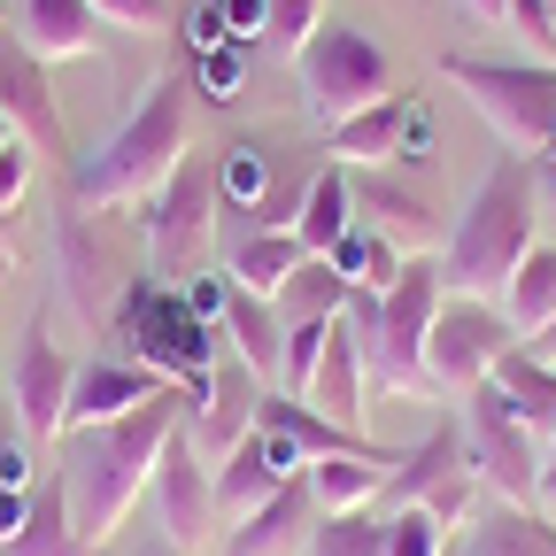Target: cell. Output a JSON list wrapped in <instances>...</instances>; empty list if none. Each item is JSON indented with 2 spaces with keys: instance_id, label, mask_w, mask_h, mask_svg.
Wrapping results in <instances>:
<instances>
[{
  "instance_id": "obj_1",
  "label": "cell",
  "mask_w": 556,
  "mask_h": 556,
  "mask_svg": "<svg viewBox=\"0 0 556 556\" xmlns=\"http://www.w3.org/2000/svg\"><path fill=\"white\" fill-rule=\"evenodd\" d=\"M178 409L186 394L178 387H155L139 409L109 417V426H86V433H70L54 471H62V495H70V526H78V541L109 548V533L131 518V503L148 495V479H155V456L178 426Z\"/></svg>"
},
{
  "instance_id": "obj_2",
  "label": "cell",
  "mask_w": 556,
  "mask_h": 556,
  "mask_svg": "<svg viewBox=\"0 0 556 556\" xmlns=\"http://www.w3.org/2000/svg\"><path fill=\"white\" fill-rule=\"evenodd\" d=\"M533 225H541V193H533V155H495L486 178L471 186L464 217L448 225L441 240V287L448 294H479V302H503L510 270L526 263L533 248Z\"/></svg>"
},
{
  "instance_id": "obj_3",
  "label": "cell",
  "mask_w": 556,
  "mask_h": 556,
  "mask_svg": "<svg viewBox=\"0 0 556 556\" xmlns=\"http://www.w3.org/2000/svg\"><path fill=\"white\" fill-rule=\"evenodd\" d=\"M186 155H193V78H155L148 101H139V109L101 139V148L70 170V201H78V208L148 201Z\"/></svg>"
},
{
  "instance_id": "obj_4",
  "label": "cell",
  "mask_w": 556,
  "mask_h": 556,
  "mask_svg": "<svg viewBox=\"0 0 556 556\" xmlns=\"http://www.w3.org/2000/svg\"><path fill=\"white\" fill-rule=\"evenodd\" d=\"M441 78L503 131V148L541 155L556 139V62H495V54H441Z\"/></svg>"
},
{
  "instance_id": "obj_5",
  "label": "cell",
  "mask_w": 556,
  "mask_h": 556,
  "mask_svg": "<svg viewBox=\"0 0 556 556\" xmlns=\"http://www.w3.org/2000/svg\"><path fill=\"white\" fill-rule=\"evenodd\" d=\"M116 340L131 348V364H148L163 387H201L217 371V340L225 325H201L178 294H163L155 278H131L124 287V309H116Z\"/></svg>"
},
{
  "instance_id": "obj_6",
  "label": "cell",
  "mask_w": 556,
  "mask_h": 556,
  "mask_svg": "<svg viewBox=\"0 0 556 556\" xmlns=\"http://www.w3.org/2000/svg\"><path fill=\"white\" fill-rule=\"evenodd\" d=\"M294 78H302L309 116L332 131L340 116H356V109H371V101L394 93V54L371 31H356V24H317L309 47L294 54Z\"/></svg>"
},
{
  "instance_id": "obj_7",
  "label": "cell",
  "mask_w": 556,
  "mask_h": 556,
  "mask_svg": "<svg viewBox=\"0 0 556 556\" xmlns=\"http://www.w3.org/2000/svg\"><path fill=\"white\" fill-rule=\"evenodd\" d=\"M503 348H518V332H510L503 302L441 294V309H433V325H426V387H441V394H456V402H464L486 371H495Z\"/></svg>"
},
{
  "instance_id": "obj_8",
  "label": "cell",
  "mask_w": 556,
  "mask_h": 556,
  "mask_svg": "<svg viewBox=\"0 0 556 556\" xmlns=\"http://www.w3.org/2000/svg\"><path fill=\"white\" fill-rule=\"evenodd\" d=\"M464 456H471V471L495 486L510 510H533L541 441L510 417V402H503V387H495V379H479V387L464 394Z\"/></svg>"
},
{
  "instance_id": "obj_9",
  "label": "cell",
  "mask_w": 556,
  "mask_h": 556,
  "mask_svg": "<svg viewBox=\"0 0 556 556\" xmlns=\"http://www.w3.org/2000/svg\"><path fill=\"white\" fill-rule=\"evenodd\" d=\"M155 541H170L178 556H201L208 541H217V479H208V464L193 456V441L170 426L163 456H155Z\"/></svg>"
},
{
  "instance_id": "obj_10",
  "label": "cell",
  "mask_w": 556,
  "mask_h": 556,
  "mask_svg": "<svg viewBox=\"0 0 556 556\" xmlns=\"http://www.w3.org/2000/svg\"><path fill=\"white\" fill-rule=\"evenodd\" d=\"M139 225H148L163 270H186L193 248L208 240V225H217V170H208L201 155H186L148 201H139Z\"/></svg>"
},
{
  "instance_id": "obj_11",
  "label": "cell",
  "mask_w": 556,
  "mask_h": 556,
  "mask_svg": "<svg viewBox=\"0 0 556 556\" xmlns=\"http://www.w3.org/2000/svg\"><path fill=\"white\" fill-rule=\"evenodd\" d=\"M255 402H263V387H255V371L232 356V364H217L201 387H186V409H178V433L193 441V456L201 464H225L248 433H255Z\"/></svg>"
},
{
  "instance_id": "obj_12",
  "label": "cell",
  "mask_w": 556,
  "mask_h": 556,
  "mask_svg": "<svg viewBox=\"0 0 556 556\" xmlns=\"http://www.w3.org/2000/svg\"><path fill=\"white\" fill-rule=\"evenodd\" d=\"M0 116H9V131L24 139L31 155H70V124H62V109H54L47 62H39L16 31H0Z\"/></svg>"
},
{
  "instance_id": "obj_13",
  "label": "cell",
  "mask_w": 556,
  "mask_h": 556,
  "mask_svg": "<svg viewBox=\"0 0 556 556\" xmlns=\"http://www.w3.org/2000/svg\"><path fill=\"white\" fill-rule=\"evenodd\" d=\"M70 379H78V364H70L62 348L47 340V325L31 317V325H24V348H16V371H9V394H16V417H24L31 441H54V433H62Z\"/></svg>"
},
{
  "instance_id": "obj_14",
  "label": "cell",
  "mask_w": 556,
  "mask_h": 556,
  "mask_svg": "<svg viewBox=\"0 0 556 556\" xmlns=\"http://www.w3.org/2000/svg\"><path fill=\"white\" fill-rule=\"evenodd\" d=\"M309 533H317V495H309V479L294 471L278 495H263L255 510L232 518L217 556H309Z\"/></svg>"
},
{
  "instance_id": "obj_15",
  "label": "cell",
  "mask_w": 556,
  "mask_h": 556,
  "mask_svg": "<svg viewBox=\"0 0 556 556\" xmlns=\"http://www.w3.org/2000/svg\"><path fill=\"white\" fill-rule=\"evenodd\" d=\"M302 464H309V456H302L294 441H278V433H263V426H255V433L217 464V510H225V518L255 510V503H263V495H278V486H287Z\"/></svg>"
},
{
  "instance_id": "obj_16",
  "label": "cell",
  "mask_w": 556,
  "mask_h": 556,
  "mask_svg": "<svg viewBox=\"0 0 556 556\" xmlns=\"http://www.w3.org/2000/svg\"><path fill=\"white\" fill-rule=\"evenodd\" d=\"M163 379L148 364L131 356H101V364H78V379H70V409H62V433H86V426H109V417L139 409Z\"/></svg>"
},
{
  "instance_id": "obj_17",
  "label": "cell",
  "mask_w": 556,
  "mask_h": 556,
  "mask_svg": "<svg viewBox=\"0 0 556 556\" xmlns=\"http://www.w3.org/2000/svg\"><path fill=\"white\" fill-rule=\"evenodd\" d=\"M409 116H417V101H409V93H387V101H371V109H356V116H340L325 155H340L348 170H379V163H394V155H402Z\"/></svg>"
},
{
  "instance_id": "obj_18",
  "label": "cell",
  "mask_w": 556,
  "mask_h": 556,
  "mask_svg": "<svg viewBox=\"0 0 556 556\" xmlns=\"http://www.w3.org/2000/svg\"><path fill=\"white\" fill-rule=\"evenodd\" d=\"M364 394H371V379H364V348H356V332H348V317H332V332H325V356H317V379H309V409H325V417H340V426H364Z\"/></svg>"
},
{
  "instance_id": "obj_19",
  "label": "cell",
  "mask_w": 556,
  "mask_h": 556,
  "mask_svg": "<svg viewBox=\"0 0 556 556\" xmlns=\"http://www.w3.org/2000/svg\"><path fill=\"white\" fill-rule=\"evenodd\" d=\"M0 556H109L93 541H78V526H70V495H62V471L31 486V503H24V526L0 541Z\"/></svg>"
},
{
  "instance_id": "obj_20",
  "label": "cell",
  "mask_w": 556,
  "mask_h": 556,
  "mask_svg": "<svg viewBox=\"0 0 556 556\" xmlns=\"http://www.w3.org/2000/svg\"><path fill=\"white\" fill-rule=\"evenodd\" d=\"M464 464H471V456H464V426H448V417H441V426L417 441V448H402V464L387 471L379 510H409V503H426L433 486H441L448 471H464Z\"/></svg>"
},
{
  "instance_id": "obj_21",
  "label": "cell",
  "mask_w": 556,
  "mask_h": 556,
  "mask_svg": "<svg viewBox=\"0 0 556 556\" xmlns=\"http://www.w3.org/2000/svg\"><path fill=\"white\" fill-rule=\"evenodd\" d=\"M225 340H232V356H240L255 379H278V348H287V317H278V302L232 287V294H225Z\"/></svg>"
},
{
  "instance_id": "obj_22",
  "label": "cell",
  "mask_w": 556,
  "mask_h": 556,
  "mask_svg": "<svg viewBox=\"0 0 556 556\" xmlns=\"http://www.w3.org/2000/svg\"><path fill=\"white\" fill-rule=\"evenodd\" d=\"M503 387V402H510V417L533 433V441H548L556 433V364H533L526 348H503L495 356V371H486Z\"/></svg>"
},
{
  "instance_id": "obj_23",
  "label": "cell",
  "mask_w": 556,
  "mask_h": 556,
  "mask_svg": "<svg viewBox=\"0 0 556 556\" xmlns=\"http://www.w3.org/2000/svg\"><path fill=\"white\" fill-rule=\"evenodd\" d=\"M93 9L86 0H24V24L16 39L39 54V62H70V54H93Z\"/></svg>"
},
{
  "instance_id": "obj_24",
  "label": "cell",
  "mask_w": 556,
  "mask_h": 556,
  "mask_svg": "<svg viewBox=\"0 0 556 556\" xmlns=\"http://www.w3.org/2000/svg\"><path fill=\"white\" fill-rule=\"evenodd\" d=\"M348 232H356V186H348V163H325L309 201H302V217H294V240L309 255H332Z\"/></svg>"
},
{
  "instance_id": "obj_25",
  "label": "cell",
  "mask_w": 556,
  "mask_h": 556,
  "mask_svg": "<svg viewBox=\"0 0 556 556\" xmlns=\"http://www.w3.org/2000/svg\"><path fill=\"white\" fill-rule=\"evenodd\" d=\"M309 495H317V518L332 510H371L387 495V464H364V456H309L302 464Z\"/></svg>"
},
{
  "instance_id": "obj_26",
  "label": "cell",
  "mask_w": 556,
  "mask_h": 556,
  "mask_svg": "<svg viewBox=\"0 0 556 556\" xmlns=\"http://www.w3.org/2000/svg\"><path fill=\"white\" fill-rule=\"evenodd\" d=\"M309 248L294 240V232H248L240 248H232V287H248V294H263V302H278V287L294 278V263H302Z\"/></svg>"
},
{
  "instance_id": "obj_27",
  "label": "cell",
  "mask_w": 556,
  "mask_h": 556,
  "mask_svg": "<svg viewBox=\"0 0 556 556\" xmlns=\"http://www.w3.org/2000/svg\"><path fill=\"white\" fill-rule=\"evenodd\" d=\"M503 317H510L518 340L556 317V248H541V240L526 248V263L510 270V287H503Z\"/></svg>"
},
{
  "instance_id": "obj_28",
  "label": "cell",
  "mask_w": 556,
  "mask_h": 556,
  "mask_svg": "<svg viewBox=\"0 0 556 556\" xmlns=\"http://www.w3.org/2000/svg\"><path fill=\"white\" fill-rule=\"evenodd\" d=\"M340 302H348V278L332 255H302L294 278L278 287V317H340Z\"/></svg>"
},
{
  "instance_id": "obj_29",
  "label": "cell",
  "mask_w": 556,
  "mask_h": 556,
  "mask_svg": "<svg viewBox=\"0 0 556 556\" xmlns=\"http://www.w3.org/2000/svg\"><path fill=\"white\" fill-rule=\"evenodd\" d=\"M309 556H387V510H332L309 533Z\"/></svg>"
},
{
  "instance_id": "obj_30",
  "label": "cell",
  "mask_w": 556,
  "mask_h": 556,
  "mask_svg": "<svg viewBox=\"0 0 556 556\" xmlns=\"http://www.w3.org/2000/svg\"><path fill=\"white\" fill-rule=\"evenodd\" d=\"M464 556H556V526H533L526 510H495L479 533H471V548Z\"/></svg>"
},
{
  "instance_id": "obj_31",
  "label": "cell",
  "mask_w": 556,
  "mask_h": 556,
  "mask_svg": "<svg viewBox=\"0 0 556 556\" xmlns=\"http://www.w3.org/2000/svg\"><path fill=\"white\" fill-rule=\"evenodd\" d=\"M270 178H278V163L255 148V139H240V148H225V163H217V201H232L240 217L270 193Z\"/></svg>"
},
{
  "instance_id": "obj_32",
  "label": "cell",
  "mask_w": 556,
  "mask_h": 556,
  "mask_svg": "<svg viewBox=\"0 0 556 556\" xmlns=\"http://www.w3.org/2000/svg\"><path fill=\"white\" fill-rule=\"evenodd\" d=\"M332 317H287V348H278V394H309L317 356H325Z\"/></svg>"
},
{
  "instance_id": "obj_33",
  "label": "cell",
  "mask_w": 556,
  "mask_h": 556,
  "mask_svg": "<svg viewBox=\"0 0 556 556\" xmlns=\"http://www.w3.org/2000/svg\"><path fill=\"white\" fill-rule=\"evenodd\" d=\"M317 170H325V163H294V170H278V178H270V193L248 208V225H255V232H294V217H302V201H309Z\"/></svg>"
},
{
  "instance_id": "obj_34",
  "label": "cell",
  "mask_w": 556,
  "mask_h": 556,
  "mask_svg": "<svg viewBox=\"0 0 556 556\" xmlns=\"http://www.w3.org/2000/svg\"><path fill=\"white\" fill-rule=\"evenodd\" d=\"M325 24V0H270V16H263V39H270V54H302L309 47V31Z\"/></svg>"
},
{
  "instance_id": "obj_35",
  "label": "cell",
  "mask_w": 556,
  "mask_h": 556,
  "mask_svg": "<svg viewBox=\"0 0 556 556\" xmlns=\"http://www.w3.org/2000/svg\"><path fill=\"white\" fill-rule=\"evenodd\" d=\"M441 548H448V526H441L426 503L387 510V556H441Z\"/></svg>"
},
{
  "instance_id": "obj_36",
  "label": "cell",
  "mask_w": 556,
  "mask_h": 556,
  "mask_svg": "<svg viewBox=\"0 0 556 556\" xmlns=\"http://www.w3.org/2000/svg\"><path fill=\"white\" fill-rule=\"evenodd\" d=\"M193 101H217V109L240 101V47H208V54H193Z\"/></svg>"
},
{
  "instance_id": "obj_37",
  "label": "cell",
  "mask_w": 556,
  "mask_h": 556,
  "mask_svg": "<svg viewBox=\"0 0 556 556\" xmlns=\"http://www.w3.org/2000/svg\"><path fill=\"white\" fill-rule=\"evenodd\" d=\"M471 503H479V471H471V464H464V471H448V479L433 486V495H426V510H433V518H441L448 533H456V526L471 518Z\"/></svg>"
},
{
  "instance_id": "obj_38",
  "label": "cell",
  "mask_w": 556,
  "mask_h": 556,
  "mask_svg": "<svg viewBox=\"0 0 556 556\" xmlns=\"http://www.w3.org/2000/svg\"><path fill=\"white\" fill-rule=\"evenodd\" d=\"M503 24H518V31L533 39V54L556 62V16H548V0H510V16H503Z\"/></svg>"
},
{
  "instance_id": "obj_39",
  "label": "cell",
  "mask_w": 556,
  "mask_h": 556,
  "mask_svg": "<svg viewBox=\"0 0 556 556\" xmlns=\"http://www.w3.org/2000/svg\"><path fill=\"white\" fill-rule=\"evenodd\" d=\"M101 24H124V31H163V0H86Z\"/></svg>"
},
{
  "instance_id": "obj_40",
  "label": "cell",
  "mask_w": 556,
  "mask_h": 556,
  "mask_svg": "<svg viewBox=\"0 0 556 556\" xmlns=\"http://www.w3.org/2000/svg\"><path fill=\"white\" fill-rule=\"evenodd\" d=\"M225 294H232V270H225V278H217V270H201V278H193V287H186L178 302H186L201 325H225Z\"/></svg>"
},
{
  "instance_id": "obj_41",
  "label": "cell",
  "mask_w": 556,
  "mask_h": 556,
  "mask_svg": "<svg viewBox=\"0 0 556 556\" xmlns=\"http://www.w3.org/2000/svg\"><path fill=\"white\" fill-rule=\"evenodd\" d=\"M24 186H31V148H24V139H9V148H0V208H16Z\"/></svg>"
},
{
  "instance_id": "obj_42",
  "label": "cell",
  "mask_w": 556,
  "mask_h": 556,
  "mask_svg": "<svg viewBox=\"0 0 556 556\" xmlns=\"http://www.w3.org/2000/svg\"><path fill=\"white\" fill-rule=\"evenodd\" d=\"M533 510L556 518V433L541 441V479H533Z\"/></svg>"
},
{
  "instance_id": "obj_43",
  "label": "cell",
  "mask_w": 556,
  "mask_h": 556,
  "mask_svg": "<svg viewBox=\"0 0 556 556\" xmlns=\"http://www.w3.org/2000/svg\"><path fill=\"white\" fill-rule=\"evenodd\" d=\"M533 193H541V217H556V139L533 155Z\"/></svg>"
},
{
  "instance_id": "obj_44",
  "label": "cell",
  "mask_w": 556,
  "mask_h": 556,
  "mask_svg": "<svg viewBox=\"0 0 556 556\" xmlns=\"http://www.w3.org/2000/svg\"><path fill=\"white\" fill-rule=\"evenodd\" d=\"M518 348H526V356H533V364H556V317H548L541 332H526Z\"/></svg>"
},
{
  "instance_id": "obj_45",
  "label": "cell",
  "mask_w": 556,
  "mask_h": 556,
  "mask_svg": "<svg viewBox=\"0 0 556 556\" xmlns=\"http://www.w3.org/2000/svg\"><path fill=\"white\" fill-rule=\"evenodd\" d=\"M464 9H471L479 24H503V16H510V0H464Z\"/></svg>"
},
{
  "instance_id": "obj_46",
  "label": "cell",
  "mask_w": 556,
  "mask_h": 556,
  "mask_svg": "<svg viewBox=\"0 0 556 556\" xmlns=\"http://www.w3.org/2000/svg\"><path fill=\"white\" fill-rule=\"evenodd\" d=\"M139 556H178V548H170V541H148V548H139Z\"/></svg>"
},
{
  "instance_id": "obj_47",
  "label": "cell",
  "mask_w": 556,
  "mask_h": 556,
  "mask_svg": "<svg viewBox=\"0 0 556 556\" xmlns=\"http://www.w3.org/2000/svg\"><path fill=\"white\" fill-rule=\"evenodd\" d=\"M0 255H9V208H0Z\"/></svg>"
},
{
  "instance_id": "obj_48",
  "label": "cell",
  "mask_w": 556,
  "mask_h": 556,
  "mask_svg": "<svg viewBox=\"0 0 556 556\" xmlns=\"http://www.w3.org/2000/svg\"><path fill=\"white\" fill-rule=\"evenodd\" d=\"M548 16H556V0H548Z\"/></svg>"
}]
</instances>
